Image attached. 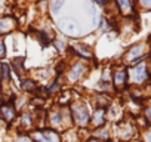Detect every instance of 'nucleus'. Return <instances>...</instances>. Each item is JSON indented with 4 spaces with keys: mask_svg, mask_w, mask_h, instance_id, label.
<instances>
[{
    "mask_svg": "<svg viewBox=\"0 0 151 142\" xmlns=\"http://www.w3.org/2000/svg\"><path fill=\"white\" fill-rule=\"evenodd\" d=\"M71 114H73L74 121L77 123L79 126H82V127L86 126V124L89 123V113H88L86 107L82 105V104L74 105V107L71 108Z\"/></svg>",
    "mask_w": 151,
    "mask_h": 142,
    "instance_id": "f257e3e1",
    "label": "nucleus"
},
{
    "mask_svg": "<svg viewBox=\"0 0 151 142\" xmlns=\"http://www.w3.org/2000/svg\"><path fill=\"white\" fill-rule=\"evenodd\" d=\"M129 77L133 83H144L148 77H150V73L147 71V67L144 64H139L136 67H133L129 73Z\"/></svg>",
    "mask_w": 151,
    "mask_h": 142,
    "instance_id": "f03ea898",
    "label": "nucleus"
},
{
    "mask_svg": "<svg viewBox=\"0 0 151 142\" xmlns=\"http://www.w3.org/2000/svg\"><path fill=\"white\" fill-rule=\"evenodd\" d=\"M33 138L37 141V142H59V133L52 130V129H47L45 132H36L33 135Z\"/></svg>",
    "mask_w": 151,
    "mask_h": 142,
    "instance_id": "7ed1b4c3",
    "label": "nucleus"
},
{
    "mask_svg": "<svg viewBox=\"0 0 151 142\" xmlns=\"http://www.w3.org/2000/svg\"><path fill=\"white\" fill-rule=\"evenodd\" d=\"M142 52H144V46L142 44H135L126 53V59L129 62H132V61H142V56H141Z\"/></svg>",
    "mask_w": 151,
    "mask_h": 142,
    "instance_id": "20e7f679",
    "label": "nucleus"
},
{
    "mask_svg": "<svg viewBox=\"0 0 151 142\" xmlns=\"http://www.w3.org/2000/svg\"><path fill=\"white\" fill-rule=\"evenodd\" d=\"M15 110L12 108V105L9 104H3V105H0V117H2L5 121H12L15 120Z\"/></svg>",
    "mask_w": 151,
    "mask_h": 142,
    "instance_id": "39448f33",
    "label": "nucleus"
},
{
    "mask_svg": "<svg viewBox=\"0 0 151 142\" xmlns=\"http://www.w3.org/2000/svg\"><path fill=\"white\" fill-rule=\"evenodd\" d=\"M105 113H107L105 108H95L93 118H92V124L95 127H101L105 123Z\"/></svg>",
    "mask_w": 151,
    "mask_h": 142,
    "instance_id": "423d86ee",
    "label": "nucleus"
},
{
    "mask_svg": "<svg viewBox=\"0 0 151 142\" xmlns=\"http://www.w3.org/2000/svg\"><path fill=\"white\" fill-rule=\"evenodd\" d=\"M126 71L124 70H117L114 73V85L117 87H123L126 85Z\"/></svg>",
    "mask_w": 151,
    "mask_h": 142,
    "instance_id": "0eeeda50",
    "label": "nucleus"
},
{
    "mask_svg": "<svg viewBox=\"0 0 151 142\" xmlns=\"http://www.w3.org/2000/svg\"><path fill=\"white\" fill-rule=\"evenodd\" d=\"M85 71V67L82 64H74L71 67V71H70V80H77Z\"/></svg>",
    "mask_w": 151,
    "mask_h": 142,
    "instance_id": "6e6552de",
    "label": "nucleus"
},
{
    "mask_svg": "<svg viewBox=\"0 0 151 142\" xmlns=\"http://www.w3.org/2000/svg\"><path fill=\"white\" fill-rule=\"evenodd\" d=\"M116 2L123 12H129L132 9V0H116Z\"/></svg>",
    "mask_w": 151,
    "mask_h": 142,
    "instance_id": "1a4fd4ad",
    "label": "nucleus"
},
{
    "mask_svg": "<svg viewBox=\"0 0 151 142\" xmlns=\"http://www.w3.org/2000/svg\"><path fill=\"white\" fill-rule=\"evenodd\" d=\"M22 64H24V59H22V58H15V59H14L12 68H15L17 74H21V71H22Z\"/></svg>",
    "mask_w": 151,
    "mask_h": 142,
    "instance_id": "9d476101",
    "label": "nucleus"
},
{
    "mask_svg": "<svg viewBox=\"0 0 151 142\" xmlns=\"http://www.w3.org/2000/svg\"><path fill=\"white\" fill-rule=\"evenodd\" d=\"M34 37H37V40H40V43H42L43 46H46V44L49 43V39H47L46 33H42V31H36V33H34Z\"/></svg>",
    "mask_w": 151,
    "mask_h": 142,
    "instance_id": "9b49d317",
    "label": "nucleus"
},
{
    "mask_svg": "<svg viewBox=\"0 0 151 142\" xmlns=\"http://www.w3.org/2000/svg\"><path fill=\"white\" fill-rule=\"evenodd\" d=\"M0 70H2V80H8V79L11 77V71H9V67H8L6 64H2Z\"/></svg>",
    "mask_w": 151,
    "mask_h": 142,
    "instance_id": "f8f14e48",
    "label": "nucleus"
},
{
    "mask_svg": "<svg viewBox=\"0 0 151 142\" xmlns=\"http://www.w3.org/2000/svg\"><path fill=\"white\" fill-rule=\"evenodd\" d=\"M98 138L107 141V138H108V130H105V129H98V130L95 132V139H98Z\"/></svg>",
    "mask_w": 151,
    "mask_h": 142,
    "instance_id": "ddd939ff",
    "label": "nucleus"
},
{
    "mask_svg": "<svg viewBox=\"0 0 151 142\" xmlns=\"http://www.w3.org/2000/svg\"><path fill=\"white\" fill-rule=\"evenodd\" d=\"M22 87L25 90H33V89H36V83L31 82V80H24L22 82Z\"/></svg>",
    "mask_w": 151,
    "mask_h": 142,
    "instance_id": "4468645a",
    "label": "nucleus"
},
{
    "mask_svg": "<svg viewBox=\"0 0 151 142\" xmlns=\"http://www.w3.org/2000/svg\"><path fill=\"white\" fill-rule=\"evenodd\" d=\"M50 121H52V124H55V126L61 124V123H62V114H61V113H56V114H53Z\"/></svg>",
    "mask_w": 151,
    "mask_h": 142,
    "instance_id": "2eb2a0df",
    "label": "nucleus"
},
{
    "mask_svg": "<svg viewBox=\"0 0 151 142\" xmlns=\"http://www.w3.org/2000/svg\"><path fill=\"white\" fill-rule=\"evenodd\" d=\"M139 5L147 9V11H151V0H139Z\"/></svg>",
    "mask_w": 151,
    "mask_h": 142,
    "instance_id": "dca6fc26",
    "label": "nucleus"
},
{
    "mask_svg": "<svg viewBox=\"0 0 151 142\" xmlns=\"http://www.w3.org/2000/svg\"><path fill=\"white\" fill-rule=\"evenodd\" d=\"M76 52H79L83 56H91V52L86 50V49H82V46H76Z\"/></svg>",
    "mask_w": 151,
    "mask_h": 142,
    "instance_id": "f3484780",
    "label": "nucleus"
},
{
    "mask_svg": "<svg viewBox=\"0 0 151 142\" xmlns=\"http://www.w3.org/2000/svg\"><path fill=\"white\" fill-rule=\"evenodd\" d=\"M145 118H147V123H151V105L145 108Z\"/></svg>",
    "mask_w": 151,
    "mask_h": 142,
    "instance_id": "a211bd4d",
    "label": "nucleus"
},
{
    "mask_svg": "<svg viewBox=\"0 0 151 142\" xmlns=\"http://www.w3.org/2000/svg\"><path fill=\"white\" fill-rule=\"evenodd\" d=\"M17 142H31V141H30V136H28V135H24V136L21 135V136L17 139Z\"/></svg>",
    "mask_w": 151,
    "mask_h": 142,
    "instance_id": "6ab92c4d",
    "label": "nucleus"
},
{
    "mask_svg": "<svg viewBox=\"0 0 151 142\" xmlns=\"http://www.w3.org/2000/svg\"><path fill=\"white\" fill-rule=\"evenodd\" d=\"M5 55V44L3 42H0V56H3Z\"/></svg>",
    "mask_w": 151,
    "mask_h": 142,
    "instance_id": "aec40b11",
    "label": "nucleus"
},
{
    "mask_svg": "<svg viewBox=\"0 0 151 142\" xmlns=\"http://www.w3.org/2000/svg\"><path fill=\"white\" fill-rule=\"evenodd\" d=\"M61 5H62V0H58V2H56V3L53 5V9L56 11V9H58V6H61Z\"/></svg>",
    "mask_w": 151,
    "mask_h": 142,
    "instance_id": "412c9836",
    "label": "nucleus"
},
{
    "mask_svg": "<svg viewBox=\"0 0 151 142\" xmlns=\"http://www.w3.org/2000/svg\"><path fill=\"white\" fill-rule=\"evenodd\" d=\"M147 142H151V130L147 133Z\"/></svg>",
    "mask_w": 151,
    "mask_h": 142,
    "instance_id": "4be33fe9",
    "label": "nucleus"
},
{
    "mask_svg": "<svg viewBox=\"0 0 151 142\" xmlns=\"http://www.w3.org/2000/svg\"><path fill=\"white\" fill-rule=\"evenodd\" d=\"M95 2H96V3H99V5H104L105 2H108V0H95Z\"/></svg>",
    "mask_w": 151,
    "mask_h": 142,
    "instance_id": "5701e85b",
    "label": "nucleus"
},
{
    "mask_svg": "<svg viewBox=\"0 0 151 142\" xmlns=\"http://www.w3.org/2000/svg\"><path fill=\"white\" fill-rule=\"evenodd\" d=\"M86 142H101V141H98V139H95V138H92V139H89V141H86Z\"/></svg>",
    "mask_w": 151,
    "mask_h": 142,
    "instance_id": "b1692460",
    "label": "nucleus"
},
{
    "mask_svg": "<svg viewBox=\"0 0 151 142\" xmlns=\"http://www.w3.org/2000/svg\"><path fill=\"white\" fill-rule=\"evenodd\" d=\"M107 142H114V141H107Z\"/></svg>",
    "mask_w": 151,
    "mask_h": 142,
    "instance_id": "393cba45",
    "label": "nucleus"
}]
</instances>
